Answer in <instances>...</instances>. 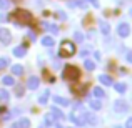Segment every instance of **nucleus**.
<instances>
[{
    "instance_id": "19",
    "label": "nucleus",
    "mask_w": 132,
    "mask_h": 128,
    "mask_svg": "<svg viewBox=\"0 0 132 128\" xmlns=\"http://www.w3.org/2000/svg\"><path fill=\"white\" fill-rule=\"evenodd\" d=\"M84 115H85V120H87L89 123H92V125H97V123H99V120H97L94 115H90V113H87V112H85ZM87 122H85V123H87Z\"/></svg>"
},
{
    "instance_id": "16",
    "label": "nucleus",
    "mask_w": 132,
    "mask_h": 128,
    "mask_svg": "<svg viewBox=\"0 0 132 128\" xmlns=\"http://www.w3.org/2000/svg\"><path fill=\"white\" fill-rule=\"evenodd\" d=\"M112 85H114V88H116L117 93H126V90H127V85L126 83L120 82V83H112Z\"/></svg>"
},
{
    "instance_id": "29",
    "label": "nucleus",
    "mask_w": 132,
    "mask_h": 128,
    "mask_svg": "<svg viewBox=\"0 0 132 128\" xmlns=\"http://www.w3.org/2000/svg\"><path fill=\"white\" fill-rule=\"evenodd\" d=\"M74 38L77 40V42H84V33H82V32H75L74 33Z\"/></svg>"
},
{
    "instance_id": "31",
    "label": "nucleus",
    "mask_w": 132,
    "mask_h": 128,
    "mask_svg": "<svg viewBox=\"0 0 132 128\" xmlns=\"http://www.w3.org/2000/svg\"><path fill=\"white\" fill-rule=\"evenodd\" d=\"M54 68H55V70H59V68H60V62H59V60L54 62Z\"/></svg>"
},
{
    "instance_id": "7",
    "label": "nucleus",
    "mask_w": 132,
    "mask_h": 128,
    "mask_svg": "<svg viewBox=\"0 0 132 128\" xmlns=\"http://www.w3.org/2000/svg\"><path fill=\"white\" fill-rule=\"evenodd\" d=\"M10 40H12V33H10L7 28H2L0 30V42H2L3 45H9Z\"/></svg>"
},
{
    "instance_id": "24",
    "label": "nucleus",
    "mask_w": 132,
    "mask_h": 128,
    "mask_svg": "<svg viewBox=\"0 0 132 128\" xmlns=\"http://www.w3.org/2000/svg\"><path fill=\"white\" fill-rule=\"evenodd\" d=\"M2 83H3V85H13V83H15V80H13L10 75H7V77L2 78Z\"/></svg>"
},
{
    "instance_id": "21",
    "label": "nucleus",
    "mask_w": 132,
    "mask_h": 128,
    "mask_svg": "<svg viewBox=\"0 0 132 128\" xmlns=\"http://www.w3.org/2000/svg\"><path fill=\"white\" fill-rule=\"evenodd\" d=\"M12 73L13 75H22L23 73V67L22 65H12Z\"/></svg>"
},
{
    "instance_id": "15",
    "label": "nucleus",
    "mask_w": 132,
    "mask_h": 128,
    "mask_svg": "<svg viewBox=\"0 0 132 128\" xmlns=\"http://www.w3.org/2000/svg\"><path fill=\"white\" fill-rule=\"evenodd\" d=\"M42 25H44L45 30H48V32L52 33V35H57V33H59V28H57L55 25H50V23H45V22L42 23Z\"/></svg>"
},
{
    "instance_id": "34",
    "label": "nucleus",
    "mask_w": 132,
    "mask_h": 128,
    "mask_svg": "<svg viewBox=\"0 0 132 128\" xmlns=\"http://www.w3.org/2000/svg\"><path fill=\"white\" fill-rule=\"evenodd\" d=\"M126 128H132V118L127 120V123H126Z\"/></svg>"
},
{
    "instance_id": "30",
    "label": "nucleus",
    "mask_w": 132,
    "mask_h": 128,
    "mask_svg": "<svg viewBox=\"0 0 132 128\" xmlns=\"http://www.w3.org/2000/svg\"><path fill=\"white\" fill-rule=\"evenodd\" d=\"M15 93H17V96H22L23 95V86H17V88H15Z\"/></svg>"
},
{
    "instance_id": "17",
    "label": "nucleus",
    "mask_w": 132,
    "mask_h": 128,
    "mask_svg": "<svg viewBox=\"0 0 132 128\" xmlns=\"http://www.w3.org/2000/svg\"><path fill=\"white\" fill-rule=\"evenodd\" d=\"M52 116H57L59 120H64V118H65V115L57 108V106H52Z\"/></svg>"
},
{
    "instance_id": "1",
    "label": "nucleus",
    "mask_w": 132,
    "mask_h": 128,
    "mask_svg": "<svg viewBox=\"0 0 132 128\" xmlns=\"http://www.w3.org/2000/svg\"><path fill=\"white\" fill-rule=\"evenodd\" d=\"M10 20H13V23H17V25L29 23V22H32V13L27 12V10H15Z\"/></svg>"
},
{
    "instance_id": "27",
    "label": "nucleus",
    "mask_w": 132,
    "mask_h": 128,
    "mask_svg": "<svg viewBox=\"0 0 132 128\" xmlns=\"http://www.w3.org/2000/svg\"><path fill=\"white\" fill-rule=\"evenodd\" d=\"M44 120H45V122H44V123H45V126L52 125V123H54V116H52V113H50V115H45V118H44Z\"/></svg>"
},
{
    "instance_id": "3",
    "label": "nucleus",
    "mask_w": 132,
    "mask_h": 128,
    "mask_svg": "<svg viewBox=\"0 0 132 128\" xmlns=\"http://www.w3.org/2000/svg\"><path fill=\"white\" fill-rule=\"evenodd\" d=\"M75 106H77V108H75L74 112L70 113V120L75 123V125H79V126H84V125H85V115H84L85 112L82 110V105H80V103H77Z\"/></svg>"
},
{
    "instance_id": "8",
    "label": "nucleus",
    "mask_w": 132,
    "mask_h": 128,
    "mask_svg": "<svg viewBox=\"0 0 132 128\" xmlns=\"http://www.w3.org/2000/svg\"><path fill=\"white\" fill-rule=\"evenodd\" d=\"M39 85H40V80H39L37 77H30L29 82H27V88H30V90L39 88Z\"/></svg>"
},
{
    "instance_id": "37",
    "label": "nucleus",
    "mask_w": 132,
    "mask_h": 128,
    "mask_svg": "<svg viewBox=\"0 0 132 128\" xmlns=\"http://www.w3.org/2000/svg\"><path fill=\"white\" fill-rule=\"evenodd\" d=\"M127 62H132V55H130V52H127Z\"/></svg>"
},
{
    "instance_id": "39",
    "label": "nucleus",
    "mask_w": 132,
    "mask_h": 128,
    "mask_svg": "<svg viewBox=\"0 0 132 128\" xmlns=\"http://www.w3.org/2000/svg\"><path fill=\"white\" fill-rule=\"evenodd\" d=\"M57 128H62V126H59V125H57Z\"/></svg>"
},
{
    "instance_id": "25",
    "label": "nucleus",
    "mask_w": 132,
    "mask_h": 128,
    "mask_svg": "<svg viewBox=\"0 0 132 128\" xmlns=\"http://www.w3.org/2000/svg\"><path fill=\"white\" fill-rule=\"evenodd\" d=\"M10 0H0V10H7L10 7Z\"/></svg>"
},
{
    "instance_id": "4",
    "label": "nucleus",
    "mask_w": 132,
    "mask_h": 128,
    "mask_svg": "<svg viewBox=\"0 0 132 128\" xmlns=\"http://www.w3.org/2000/svg\"><path fill=\"white\" fill-rule=\"evenodd\" d=\"M59 53H60V57H72L75 53V45L72 42H62Z\"/></svg>"
},
{
    "instance_id": "33",
    "label": "nucleus",
    "mask_w": 132,
    "mask_h": 128,
    "mask_svg": "<svg viewBox=\"0 0 132 128\" xmlns=\"http://www.w3.org/2000/svg\"><path fill=\"white\" fill-rule=\"evenodd\" d=\"M57 17H59V18H62V20H64V18H67V15H64L62 12H57Z\"/></svg>"
},
{
    "instance_id": "32",
    "label": "nucleus",
    "mask_w": 132,
    "mask_h": 128,
    "mask_svg": "<svg viewBox=\"0 0 132 128\" xmlns=\"http://www.w3.org/2000/svg\"><path fill=\"white\" fill-rule=\"evenodd\" d=\"M87 53H89V48H84V50H80V53H79V55H82V57H85Z\"/></svg>"
},
{
    "instance_id": "35",
    "label": "nucleus",
    "mask_w": 132,
    "mask_h": 128,
    "mask_svg": "<svg viewBox=\"0 0 132 128\" xmlns=\"http://www.w3.org/2000/svg\"><path fill=\"white\" fill-rule=\"evenodd\" d=\"M89 2H90V3H92V5H94V7H99V2H97V0H89Z\"/></svg>"
},
{
    "instance_id": "38",
    "label": "nucleus",
    "mask_w": 132,
    "mask_h": 128,
    "mask_svg": "<svg viewBox=\"0 0 132 128\" xmlns=\"http://www.w3.org/2000/svg\"><path fill=\"white\" fill-rule=\"evenodd\" d=\"M114 128H122V126H120V125H116V126H114Z\"/></svg>"
},
{
    "instance_id": "23",
    "label": "nucleus",
    "mask_w": 132,
    "mask_h": 128,
    "mask_svg": "<svg viewBox=\"0 0 132 128\" xmlns=\"http://www.w3.org/2000/svg\"><path fill=\"white\" fill-rule=\"evenodd\" d=\"M9 100V92L5 88H0V102H7Z\"/></svg>"
},
{
    "instance_id": "20",
    "label": "nucleus",
    "mask_w": 132,
    "mask_h": 128,
    "mask_svg": "<svg viewBox=\"0 0 132 128\" xmlns=\"http://www.w3.org/2000/svg\"><path fill=\"white\" fill-rule=\"evenodd\" d=\"M42 45H45V47H54V38H52L50 35L44 37V38H42Z\"/></svg>"
},
{
    "instance_id": "9",
    "label": "nucleus",
    "mask_w": 132,
    "mask_h": 128,
    "mask_svg": "<svg viewBox=\"0 0 132 128\" xmlns=\"http://www.w3.org/2000/svg\"><path fill=\"white\" fill-rule=\"evenodd\" d=\"M12 128H30V120L22 118V120H19V122H17Z\"/></svg>"
},
{
    "instance_id": "22",
    "label": "nucleus",
    "mask_w": 132,
    "mask_h": 128,
    "mask_svg": "<svg viewBox=\"0 0 132 128\" xmlns=\"http://www.w3.org/2000/svg\"><path fill=\"white\" fill-rule=\"evenodd\" d=\"M92 92H94V96H95V98H102V96L105 95V93H104V90L100 88V86H95Z\"/></svg>"
},
{
    "instance_id": "5",
    "label": "nucleus",
    "mask_w": 132,
    "mask_h": 128,
    "mask_svg": "<svg viewBox=\"0 0 132 128\" xmlns=\"http://www.w3.org/2000/svg\"><path fill=\"white\" fill-rule=\"evenodd\" d=\"M117 35L122 37V38H127V37L130 35V27H129V23H120V25L117 27Z\"/></svg>"
},
{
    "instance_id": "13",
    "label": "nucleus",
    "mask_w": 132,
    "mask_h": 128,
    "mask_svg": "<svg viewBox=\"0 0 132 128\" xmlns=\"http://www.w3.org/2000/svg\"><path fill=\"white\" fill-rule=\"evenodd\" d=\"M99 80H100V83H102V85H105V86H110V85L114 83V82H112V78H110L109 75H100V77H99Z\"/></svg>"
},
{
    "instance_id": "14",
    "label": "nucleus",
    "mask_w": 132,
    "mask_h": 128,
    "mask_svg": "<svg viewBox=\"0 0 132 128\" xmlns=\"http://www.w3.org/2000/svg\"><path fill=\"white\" fill-rule=\"evenodd\" d=\"M99 25H100V32H102V33H105V35H107V33L110 32V27H109V23H107V22H104L102 18L99 20Z\"/></svg>"
},
{
    "instance_id": "12",
    "label": "nucleus",
    "mask_w": 132,
    "mask_h": 128,
    "mask_svg": "<svg viewBox=\"0 0 132 128\" xmlns=\"http://www.w3.org/2000/svg\"><path fill=\"white\" fill-rule=\"evenodd\" d=\"M52 100H54L55 103H59V105H62V106H69L70 105V102H69L67 98H62V96H52Z\"/></svg>"
},
{
    "instance_id": "2",
    "label": "nucleus",
    "mask_w": 132,
    "mask_h": 128,
    "mask_svg": "<svg viewBox=\"0 0 132 128\" xmlns=\"http://www.w3.org/2000/svg\"><path fill=\"white\" fill-rule=\"evenodd\" d=\"M79 77H80V72H79L77 67H74V65H65L64 72H62V78L67 82H77Z\"/></svg>"
},
{
    "instance_id": "11",
    "label": "nucleus",
    "mask_w": 132,
    "mask_h": 128,
    "mask_svg": "<svg viewBox=\"0 0 132 128\" xmlns=\"http://www.w3.org/2000/svg\"><path fill=\"white\" fill-rule=\"evenodd\" d=\"M48 96H50V92H48V90H44V92H42V95L39 96V103H40V105H47Z\"/></svg>"
},
{
    "instance_id": "28",
    "label": "nucleus",
    "mask_w": 132,
    "mask_h": 128,
    "mask_svg": "<svg viewBox=\"0 0 132 128\" xmlns=\"http://www.w3.org/2000/svg\"><path fill=\"white\" fill-rule=\"evenodd\" d=\"M84 67L87 68V70H94L95 68V63H94L92 60H85V63H84Z\"/></svg>"
},
{
    "instance_id": "36",
    "label": "nucleus",
    "mask_w": 132,
    "mask_h": 128,
    "mask_svg": "<svg viewBox=\"0 0 132 128\" xmlns=\"http://www.w3.org/2000/svg\"><path fill=\"white\" fill-rule=\"evenodd\" d=\"M7 20H9V18H7V15H0V22H7Z\"/></svg>"
},
{
    "instance_id": "18",
    "label": "nucleus",
    "mask_w": 132,
    "mask_h": 128,
    "mask_svg": "<svg viewBox=\"0 0 132 128\" xmlns=\"http://www.w3.org/2000/svg\"><path fill=\"white\" fill-rule=\"evenodd\" d=\"M89 105H90V108H92V110H95V112L102 108V103H100L99 100H90V102H89Z\"/></svg>"
},
{
    "instance_id": "6",
    "label": "nucleus",
    "mask_w": 132,
    "mask_h": 128,
    "mask_svg": "<svg viewBox=\"0 0 132 128\" xmlns=\"http://www.w3.org/2000/svg\"><path fill=\"white\" fill-rule=\"evenodd\" d=\"M114 110H116V112H119V113H124V112H127V110H129V103L124 102V100H117V102L114 103Z\"/></svg>"
},
{
    "instance_id": "10",
    "label": "nucleus",
    "mask_w": 132,
    "mask_h": 128,
    "mask_svg": "<svg viewBox=\"0 0 132 128\" xmlns=\"http://www.w3.org/2000/svg\"><path fill=\"white\" fill-rule=\"evenodd\" d=\"M25 53H27V48L25 47H15V48H13V55L19 57V58L25 57Z\"/></svg>"
},
{
    "instance_id": "26",
    "label": "nucleus",
    "mask_w": 132,
    "mask_h": 128,
    "mask_svg": "<svg viewBox=\"0 0 132 128\" xmlns=\"http://www.w3.org/2000/svg\"><path fill=\"white\" fill-rule=\"evenodd\" d=\"M7 67H9V58L2 57L0 58V70H3V68H7Z\"/></svg>"
}]
</instances>
